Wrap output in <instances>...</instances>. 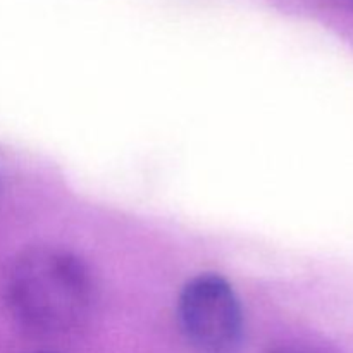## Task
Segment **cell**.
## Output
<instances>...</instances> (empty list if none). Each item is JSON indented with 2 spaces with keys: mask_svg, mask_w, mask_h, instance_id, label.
Wrapping results in <instances>:
<instances>
[{
  "mask_svg": "<svg viewBox=\"0 0 353 353\" xmlns=\"http://www.w3.org/2000/svg\"><path fill=\"white\" fill-rule=\"evenodd\" d=\"M3 296L14 319L40 334H61L86 321L95 300L88 268L71 252L38 247L10 264Z\"/></svg>",
  "mask_w": 353,
  "mask_h": 353,
  "instance_id": "cell-1",
  "label": "cell"
},
{
  "mask_svg": "<svg viewBox=\"0 0 353 353\" xmlns=\"http://www.w3.org/2000/svg\"><path fill=\"white\" fill-rule=\"evenodd\" d=\"M179 323L200 353H234L243 338V314L233 286L217 274H200L179 295Z\"/></svg>",
  "mask_w": 353,
  "mask_h": 353,
  "instance_id": "cell-2",
  "label": "cell"
},
{
  "mask_svg": "<svg viewBox=\"0 0 353 353\" xmlns=\"http://www.w3.org/2000/svg\"><path fill=\"white\" fill-rule=\"evenodd\" d=\"M34 353H54V352H34Z\"/></svg>",
  "mask_w": 353,
  "mask_h": 353,
  "instance_id": "cell-3",
  "label": "cell"
},
{
  "mask_svg": "<svg viewBox=\"0 0 353 353\" xmlns=\"http://www.w3.org/2000/svg\"><path fill=\"white\" fill-rule=\"evenodd\" d=\"M271 353H285V352H271Z\"/></svg>",
  "mask_w": 353,
  "mask_h": 353,
  "instance_id": "cell-4",
  "label": "cell"
}]
</instances>
